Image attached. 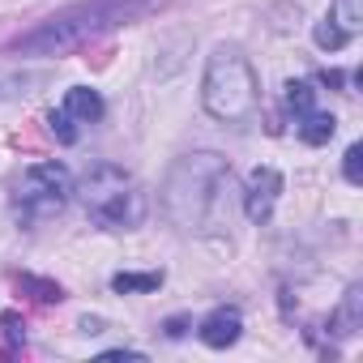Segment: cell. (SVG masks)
I'll return each mask as SVG.
<instances>
[{"instance_id": "5b68a950", "label": "cell", "mask_w": 363, "mask_h": 363, "mask_svg": "<svg viewBox=\"0 0 363 363\" xmlns=\"http://www.w3.org/2000/svg\"><path fill=\"white\" fill-rule=\"evenodd\" d=\"M73 197V175L60 162H39L22 175L18 184V206L26 214H56Z\"/></svg>"}, {"instance_id": "3957f363", "label": "cell", "mask_w": 363, "mask_h": 363, "mask_svg": "<svg viewBox=\"0 0 363 363\" xmlns=\"http://www.w3.org/2000/svg\"><path fill=\"white\" fill-rule=\"evenodd\" d=\"M201 103L214 120H248L261 103V86H257V73L248 65V56L235 48V43H223L214 48L210 65H206V82H201Z\"/></svg>"}, {"instance_id": "7c38bea8", "label": "cell", "mask_w": 363, "mask_h": 363, "mask_svg": "<svg viewBox=\"0 0 363 363\" xmlns=\"http://www.w3.org/2000/svg\"><path fill=\"white\" fill-rule=\"evenodd\" d=\"M329 22H337L346 35H354V30L363 26V0H333V13H329Z\"/></svg>"}, {"instance_id": "e0dca14e", "label": "cell", "mask_w": 363, "mask_h": 363, "mask_svg": "<svg viewBox=\"0 0 363 363\" xmlns=\"http://www.w3.org/2000/svg\"><path fill=\"white\" fill-rule=\"evenodd\" d=\"M342 175L350 184H363V145H350L346 150V162H342Z\"/></svg>"}, {"instance_id": "ba28073f", "label": "cell", "mask_w": 363, "mask_h": 363, "mask_svg": "<svg viewBox=\"0 0 363 363\" xmlns=\"http://www.w3.org/2000/svg\"><path fill=\"white\" fill-rule=\"evenodd\" d=\"M329 325H333L337 337H354V333L363 329V291H359V286H350V291L342 295V303H337V312L329 316Z\"/></svg>"}, {"instance_id": "7a4b0ae2", "label": "cell", "mask_w": 363, "mask_h": 363, "mask_svg": "<svg viewBox=\"0 0 363 363\" xmlns=\"http://www.w3.org/2000/svg\"><path fill=\"white\" fill-rule=\"evenodd\" d=\"M223 193H231V167L218 154H189L167 175L162 210L184 231H210L223 214Z\"/></svg>"}, {"instance_id": "5bb4252c", "label": "cell", "mask_w": 363, "mask_h": 363, "mask_svg": "<svg viewBox=\"0 0 363 363\" xmlns=\"http://www.w3.org/2000/svg\"><path fill=\"white\" fill-rule=\"evenodd\" d=\"M286 107H291L295 116H308V111L316 107V90H312V82H286Z\"/></svg>"}, {"instance_id": "ac0fdd59", "label": "cell", "mask_w": 363, "mask_h": 363, "mask_svg": "<svg viewBox=\"0 0 363 363\" xmlns=\"http://www.w3.org/2000/svg\"><path fill=\"white\" fill-rule=\"evenodd\" d=\"M141 359H145L141 350H107L103 354V363H141Z\"/></svg>"}, {"instance_id": "4fadbf2b", "label": "cell", "mask_w": 363, "mask_h": 363, "mask_svg": "<svg viewBox=\"0 0 363 363\" xmlns=\"http://www.w3.org/2000/svg\"><path fill=\"white\" fill-rule=\"evenodd\" d=\"M18 286H22L26 295H35L39 303H60V299H65V291H60L56 282H48V278H35V274H22V278H18Z\"/></svg>"}, {"instance_id": "9c48e42d", "label": "cell", "mask_w": 363, "mask_h": 363, "mask_svg": "<svg viewBox=\"0 0 363 363\" xmlns=\"http://www.w3.org/2000/svg\"><path fill=\"white\" fill-rule=\"evenodd\" d=\"M65 111H69L73 120H86V124H94V120L103 116V99H99V90L73 86V90L65 94Z\"/></svg>"}, {"instance_id": "8fae6325", "label": "cell", "mask_w": 363, "mask_h": 363, "mask_svg": "<svg viewBox=\"0 0 363 363\" xmlns=\"http://www.w3.org/2000/svg\"><path fill=\"white\" fill-rule=\"evenodd\" d=\"M158 286H162V274H116L111 278V291H120V295H145Z\"/></svg>"}, {"instance_id": "30bf717a", "label": "cell", "mask_w": 363, "mask_h": 363, "mask_svg": "<svg viewBox=\"0 0 363 363\" xmlns=\"http://www.w3.org/2000/svg\"><path fill=\"white\" fill-rule=\"evenodd\" d=\"M299 120H303V124H299V137H303L308 145H325V141L337 133V120H333L329 111H316V107H312V111L299 116Z\"/></svg>"}, {"instance_id": "8992f818", "label": "cell", "mask_w": 363, "mask_h": 363, "mask_svg": "<svg viewBox=\"0 0 363 363\" xmlns=\"http://www.w3.org/2000/svg\"><path fill=\"white\" fill-rule=\"evenodd\" d=\"M278 193H282V175L274 167H252L244 184V214L252 223H265L278 206Z\"/></svg>"}, {"instance_id": "d6986e66", "label": "cell", "mask_w": 363, "mask_h": 363, "mask_svg": "<svg viewBox=\"0 0 363 363\" xmlns=\"http://www.w3.org/2000/svg\"><path fill=\"white\" fill-rule=\"evenodd\" d=\"M167 333H171V337H179V333H184V316H175V320H167Z\"/></svg>"}, {"instance_id": "277c9868", "label": "cell", "mask_w": 363, "mask_h": 363, "mask_svg": "<svg viewBox=\"0 0 363 363\" xmlns=\"http://www.w3.org/2000/svg\"><path fill=\"white\" fill-rule=\"evenodd\" d=\"M82 201L103 231H133L145 218V193L120 167H94L82 179Z\"/></svg>"}, {"instance_id": "52a82bcc", "label": "cell", "mask_w": 363, "mask_h": 363, "mask_svg": "<svg viewBox=\"0 0 363 363\" xmlns=\"http://www.w3.org/2000/svg\"><path fill=\"white\" fill-rule=\"evenodd\" d=\"M240 329H244V320H240V312L235 308H218V312H210L206 320H201V342L206 346H214V350H227V346H235L240 342Z\"/></svg>"}, {"instance_id": "2e32d148", "label": "cell", "mask_w": 363, "mask_h": 363, "mask_svg": "<svg viewBox=\"0 0 363 363\" xmlns=\"http://www.w3.org/2000/svg\"><path fill=\"white\" fill-rule=\"evenodd\" d=\"M48 124H52V133H56V137H60L65 145H73V141H77V128H73V116H69L65 107H60V111H52V116H48Z\"/></svg>"}, {"instance_id": "9a60e30c", "label": "cell", "mask_w": 363, "mask_h": 363, "mask_svg": "<svg viewBox=\"0 0 363 363\" xmlns=\"http://www.w3.org/2000/svg\"><path fill=\"white\" fill-rule=\"evenodd\" d=\"M312 39H316V48H325V52H337V48H346V43H350V35H346L337 22H329V18L312 30Z\"/></svg>"}, {"instance_id": "6da1fadb", "label": "cell", "mask_w": 363, "mask_h": 363, "mask_svg": "<svg viewBox=\"0 0 363 363\" xmlns=\"http://www.w3.org/2000/svg\"><path fill=\"white\" fill-rule=\"evenodd\" d=\"M162 0H77L69 9H56L52 18H43L39 26H30L26 35L13 39V52L22 56H65L77 52L120 26H133L141 18H150Z\"/></svg>"}]
</instances>
